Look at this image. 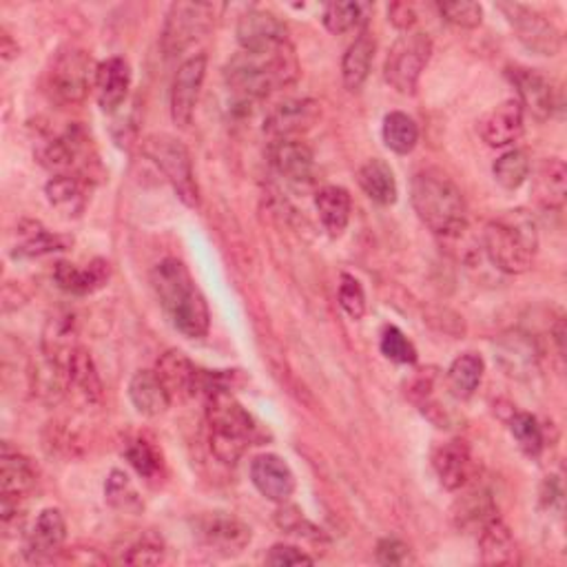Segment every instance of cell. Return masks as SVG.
Here are the masks:
<instances>
[{"instance_id": "cell-20", "label": "cell", "mask_w": 567, "mask_h": 567, "mask_svg": "<svg viewBox=\"0 0 567 567\" xmlns=\"http://www.w3.org/2000/svg\"><path fill=\"white\" fill-rule=\"evenodd\" d=\"M78 331H76V318L67 310L53 312L45 324L42 331V344L40 355L49 361L58 363L60 368H70V361L74 353L78 350Z\"/></svg>"}, {"instance_id": "cell-8", "label": "cell", "mask_w": 567, "mask_h": 567, "mask_svg": "<svg viewBox=\"0 0 567 567\" xmlns=\"http://www.w3.org/2000/svg\"><path fill=\"white\" fill-rule=\"evenodd\" d=\"M220 8L213 3H173L167 12L162 34H160V45L167 58H175L184 53L194 42L205 38L218 19Z\"/></svg>"}, {"instance_id": "cell-50", "label": "cell", "mask_w": 567, "mask_h": 567, "mask_svg": "<svg viewBox=\"0 0 567 567\" xmlns=\"http://www.w3.org/2000/svg\"><path fill=\"white\" fill-rule=\"evenodd\" d=\"M377 563L380 565H408V563H412V552L404 541L389 537L377 543Z\"/></svg>"}, {"instance_id": "cell-12", "label": "cell", "mask_w": 567, "mask_h": 567, "mask_svg": "<svg viewBox=\"0 0 567 567\" xmlns=\"http://www.w3.org/2000/svg\"><path fill=\"white\" fill-rule=\"evenodd\" d=\"M207 56L198 53L186 58L175 72L171 85V118L180 130H186L194 122L200 91L207 76Z\"/></svg>"}, {"instance_id": "cell-46", "label": "cell", "mask_w": 567, "mask_h": 567, "mask_svg": "<svg viewBox=\"0 0 567 567\" xmlns=\"http://www.w3.org/2000/svg\"><path fill=\"white\" fill-rule=\"evenodd\" d=\"M439 14L444 16L446 23L461 27V29H477L483 23V10L479 3H470V0H457V3H439Z\"/></svg>"}, {"instance_id": "cell-32", "label": "cell", "mask_w": 567, "mask_h": 567, "mask_svg": "<svg viewBox=\"0 0 567 567\" xmlns=\"http://www.w3.org/2000/svg\"><path fill=\"white\" fill-rule=\"evenodd\" d=\"M374 60V40L368 32H361L355 42L346 49L342 60V78L348 91H359L370 76Z\"/></svg>"}, {"instance_id": "cell-21", "label": "cell", "mask_w": 567, "mask_h": 567, "mask_svg": "<svg viewBox=\"0 0 567 567\" xmlns=\"http://www.w3.org/2000/svg\"><path fill=\"white\" fill-rule=\"evenodd\" d=\"M250 481L262 496L273 503H286L295 492V474L278 455H260L250 464Z\"/></svg>"}, {"instance_id": "cell-1", "label": "cell", "mask_w": 567, "mask_h": 567, "mask_svg": "<svg viewBox=\"0 0 567 567\" xmlns=\"http://www.w3.org/2000/svg\"><path fill=\"white\" fill-rule=\"evenodd\" d=\"M151 286L167 320L177 333L188 340L207 337L211 326L207 299L180 260L167 258L158 262L151 271Z\"/></svg>"}, {"instance_id": "cell-49", "label": "cell", "mask_w": 567, "mask_h": 567, "mask_svg": "<svg viewBox=\"0 0 567 567\" xmlns=\"http://www.w3.org/2000/svg\"><path fill=\"white\" fill-rule=\"evenodd\" d=\"M340 304L350 320H361L366 315V293L353 275H342L340 282Z\"/></svg>"}, {"instance_id": "cell-4", "label": "cell", "mask_w": 567, "mask_h": 567, "mask_svg": "<svg viewBox=\"0 0 567 567\" xmlns=\"http://www.w3.org/2000/svg\"><path fill=\"white\" fill-rule=\"evenodd\" d=\"M205 397L211 453L220 464L233 466L242 459L244 451L258 441V423L224 384L211 389Z\"/></svg>"}, {"instance_id": "cell-40", "label": "cell", "mask_w": 567, "mask_h": 567, "mask_svg": "<svg viewBox=\"0 0 567 567\" xmlns=\"http://www.w3.org/2000/svg\"><path fill=\"white\" fill-rule=\"evenodd\" d=\"M492 173H494V180L503 188H510V192H515V188H519L530 175L528 153L521 149H513L508 153H503L501 158H496Z\"/></svg>"}, {"instance_id": "cell-6", "label": "cell", "mask_w": 567, "mask_h": 567, "mask_svg": "<svg viewBox=\"0 0 567 567\" xmlns=\"http://www.w3.org/2000/svg\"><path fill=\"white\" fill-rule=\"evenodd\" d=\"M143 153L162 171V175L173 186L175 196L186 207L196 209L200 205V188L196 182L194 162L180 140H175L167 134L147 136L143 140Z\"/></svg>"}, {"instance_id": "cell-3", "label": "cell", "mask_w": 567, "mask_h": 567, "mask_svg": "<svg viewBox=\"0 0 567 567\" xmlns=\"http://www.w3.org/2000/svg\"><path fill=\"white\" fill-rule=\"evenodd\" d=\"M410 202L417 218L441 237H457L468 229V205L461 188L439 169L412 177Z\"/></svg>"}, {"instance_id": "cell-16", "label": "cell", "mask_w": 567, "mask_h": 567, "mask_svg": "<svg viewBox=\"0 0 567 567\" xmlns=\"http://www.w3.org/2000/svg\"><path fill=\"white\" fill-rule=\"evenodd\" d=\"M156 374L160 377V382L164 384L171 402L192 399V397H196L198 391H202L205 372L180 350L164 353L158 359Z\"/></svg>"}, {"instance_id": "cell-28", "label": "cell", "mask_w": 567, "mask_h": 567, "mask_svg": "<svg viewBox=\"0 0 567 567\" xmlns=\"http://www.w3.org/2000/svg\"><path fill=\"white\" fill-rule=\"evenodd\" d=\"M359 186L361 192L374 202V205H382V207H391L397 202V180L395 173L391 169L389 162L380 160V158H372L368 160L359 173H357Z\"/></svg>"}, {"instance_id": "cell-45", "label": "cell", "mask_w": 567, "mask_h": 567, "mask_svg": "<svg viewBox=\"0 0 567 567\" xmlns=\"http://www.w3.org/2000/svg\"><path fill=\"white\" fill-rule=\"evenodd\" d=\"M164 554H167L164 541L153 532H145L127 547V552L122 554V560L130 565H158L164 560Z\"/></svg>"}, {"instance_id": "cell-9", "label": "cell", "mask_w": 567, "mask_h": 567, "mask_svg": "<svg viewBox=\"0 0 567 567\" xmlns=\"http://www.w3.org/2000/svg\"><path fill=\"white\" fill-rule=\"evenodd\" d=\"M432 56V40L423 32H406L389 51L384 76L393 89L408 96L415 94L421 72Z\"/></svg>"}, {"instance_id": "cell-22", "label": "cell", "mask_w": 567, "mask_h": 567, "mask_svg": "<svg viewBox=\"0 0 567 567\" xmlns=\"http://www.w3.org/2000/svg\"><path fill=\"white\" fill-rule=\"evenodd\" d=\"M65 539H67L65 517H62V513L58 508H45L38 515V519L27 537L25 554L34 563H45L62 550Z\"/></svg>"}, {"instance_id": "cell-47", "label": "cell", "mask_w": 567, "mask_h": 567, "mask_svg": "<svg viewBox=\"0 0 567 567\" xmlns=\"http://www.w3.org/2000/svg\"><path fill=\"white\" fill-rule=\"evenodd\" d=\"M382 353L397 363H415L417 361V348L412 342L397 329V326H386L382 333Z\"/></svg>"}, {"instance_id": "cell-44", "label": "cell", "mask_w": 567, "mask_h": 567, "mask_svg": "<svg viewBox=\"0 0 567 567\" xmlns=\"http://www.w3.org/2000/svg\"><path fill=\"white\" fill-rule=\"evenodd\" d=\"M510 432L517 439L519 448L528 457H539L543 451V428L539 426V419L530 412H517L510 419Z\"/></svg>"}, {"instance_id": "cell-25", "label": "cell", "mask_w": 567, "mask_h": 567, "mask_svg": "<svg viewBox=\"0 0 567 567\" xmlns=\"http://www.w3.org/2000/svg\"><path fill=\"white\" fill-rule=\"evenodd\" d=\"M432 466L441 485L446 490L466 488L474 472L470 448L464 441H448V444L441 446L432 457Z\"/></svg>"}, {"instance_id": "cell-7", "label": "cell", "mask_w": 567, "mask_h": 567, "mask_svg": "<svg viewBox=\"0 0 567 567\" xmlns=\"http://www.w3.org/2000/svg\"><path fill=\"white\" fill-rule=\"evenodd\" d=\"M98 65L85 49L70 47L60 51L47 76V89L53 102L60 107H76L85 102L89 89L94 87Z\"/></svg>"}, {"instance_id": "cell-38", "label": "cell", "mask_w": 567, "mask_h": 567, "mask_svg": "<svg viewBox=\"0 0 567 567\" xmlns=\"http://www.w3.org/2000/svg\"><path fill=\"white\" fill-rule=\"evenodd\" d=\"M382 136L391 151H395L399 156H408L419 143V127L408 113L393 111L384 118Z\"/></svg>"}, {"instance_id": "cell-30", "label": "cell", "mask_w": 567, "mask_h": 567, "mask_svg": "<svg viewBox=\"0 0 567 567\" xmlns=\"http://www.w3.org/2000/svg\"><path fill=\"white\" fill-rule=\"evenodd\" d=\"M315 209L320 213V220L324 224V229L329 231V235L340 237L350 220V211H353V202H350V194L342 186H324L315 196Z\"/></svg>"}, {"instance_id": "cell-23", "label": "cell", "mask_w": 567, "mask_h": 567, "mask_svg": "<svg viewBox=\"0 0 567 567\" xmlns=\"http://www.w3.org/2000/svg\"><path fill=\"white\" fill-rule=\"evenodd\" d=\"M130 87H132V70L127 60L109 58L100 62L94 78V89L102 111L107 113L118 111L124 104V100H127Z\"/></svg>"}, {"instance_id": "cell-33", "label": "cell", "mask_w": 567, "mask_h": 567, "mask_svg": "<svg viewBox=\"0 0 567 567\" xmlns=\"http://www.w3.org/2000/svg\"><path fill=\"white\" fill-rule=\"evenodd\" d=\"M19 246L14 250V258L23 260V258H42L49 254H56V250H65L70 239L60 237L51 231H47L42 224L38 222H23L19 226Z\"/></svg>"}, {"instance_id": "cell-17", "label": "cell", "mask_w": 567, "mask_h": 567, "mask_svg": "<svg viewBox=\"0 0 567 567\" xmlns=\"http://www.w3.org/2000/svg\"><path fill=\"white\" fill-rule=\"evenodd\" d=\"M320 118V104L315 100H286L278 104L264 120V134L275 140L295 138L308 132Z\"/></svg>"}, {"instance_id": "cell-2", "label": "cell", "mask_w": 567, "mask_h": 567, "mask_svg": "<svg viewBox=\"0 0 567 567\" xmlns=\"http://www.w3.org/2000/svg\"><path fill=\"white\" fill-rule=\"evenodd\" d=\"M299 78V62L291 42L271 53H235L224 67V83L237 102L250 104Z\"/></svg>"}, {"instance_id": "cell-51", "label": "cell", "mask_w": 567, "mask_h": 567, "mask_svg": "<svg viewBox=\"0 0 567 567\" xmlns=\"http://www.w3.org/2000/svg\"><path fill=\"white\" fill-rule=\"evenodd\" d=\"M267 563L269 565H275V567H282V565H312L315 558L308 556L306 552H301L299 547L295 545H273L269 556H267Z\"/></svg>"}, {"instance_id": "cell-42", "label": "cell", "mask_w": 567, "mask_h": 567, "mask_svg": "<svg viewBox=\"0 0 567 567\" xmlns=\"http://www.w3.org/2000/svg\"><path fill=\"white\" fill-rule=\"evenodd\" d=\"M366 10H368V5H361V3H331L324 10L322 23L331 34L342 36V34H348V32L361 27L368 21Z\"/></svg>"}, {"instance_id": "cell-34", "label": "cell", "mask_w": 567, "mask_h": 567, "mask_svg": "<svg viewBox=\"0 0 567 567\" xmlns=\"http://www.w3.org/2000/svg\"><path fill=\"white\" fill-rule=\"evenodd\" d=\"M537 200L550 211H560L567 196V169L563 160L550 158L537 173Z\"/></svg>"}, {"instance_id": "cell-10", "label": "cell", "mask_w": 567, "mask_h": 567, "mask_svg": "<svg viewBox=\"0 0 567 567\" xmlns=\"http://www.w3.org/2000/svg\"><path fill=\"white\" fill-rule=\"evenodd\" d=\"M34 485L36 470L29 459L5 444L3 455H0V515H3V523L19 517L23 501L29 496Z\"/></svg>"}, {"instance_id": "cell-36", "label": "cell", "mask_w": 567, "mask_h": 567, "mask_svg": "<svg viewBox=\"0 0 567 567\" xmlns=\"http://www.w3.org/2000/svg\"><path fill=\"white\" fill-rule=\"evenodd\" d=\"M483 359L479 355L466 353L457 357L448 368V389L457 399H470L483 380Z\"/></svg>"}, {"instance_id": "cell-53", "label": "cell", "mask_w": 567, "mask_h": 567, "mask_svg": "<svg viewBox=\"0 0 567 567\" xmlns=\"http://www.w3.org/2000/svg\"><path fill=\"white\" fill-rule=\"evenodd\" d=\"M19 53V47H12V38H10V34L3 29V56L10 60V58H14Z\"/></svg>"}, {"instance_id": "cell-15", "label": "cell", "mask_w": 567, "mask_h": 567, "mask_svg": "<svg viewBox=\"0 0 567 567\" xmlns=\"http://www.w3.org/2000/svg\"><path fill=\"white\" fill-rule=\"evenodd\" d=\"M237 40L242 51L248 53H271L288 40L286 25L267 10H250L237 21Z\"/></svg>"}, {"instance_id": "cell-39", "label": "cell", "mask_w": 567, "mask_h": 567, "mask_svg": "<svg viewBox=\"0 0 567 567\" xmlns=\"http://www.w3.org/2000/svg\"><path fill=\"white\" fill-rule=\"evenodd\" d=\"M104 501L109 503L113 510L127 513V515H138L145 508V503H143L136 485L122 470H111V474L107 477Z\"/></svg>"}, {"instance_id": "cell-48", "label": "cell", "mask_w": 567, "mask_h": 567, "mask_svg": "<svg viewBox=\"0 0 567 567\" xmlns=\"http://www.w3.org/2000/svg\"><path fill=\"white\" fill-rule=\"evenodd\" d=\"M275 523L288 532V534H299V537H308V539H322V530L315 528L299 508L295 506H284L275 513Z\"/></svg>"}, {"instance_id": "cell-5", "label": "cell", "mask_w": 567, "mask_h": 567, "mask_svg": "<svg viewBox=\"0 0 567 567\" xmlns=\"http://www.w3.org/2000/svg\"><path fill=\"white\" fill-rule=\"evenodd\" d=\"M483 246L485 256L498 271L521 275L530 271L537 256V222L523 209L503 213L501 218L488 222L483 231Z\"/></svg>"}, {"instance_id": "cell-24", "label": "cell", "mask_w": 567, "mask_h": 567, "mask_svg": "<svg viewBox=\"0 0 567 567\" xmlns=\"http://www.w3.org/2000/svg\"><path fill=\"white\" fill-rule=\"evenodd\" d=\"M523 134V107L519 100H506L492 109L481 122V138L490 147H508Z\"/></svg>"}, {"instance_id": "cell-13", "label": "cell", "mask_w": 567, "mask_h": 567, "mask_svg": "<svg viewBox=\"0 0 567 567\" xmlns=\"http://www.w3.org/2000/svg\"><path fill=\"white\" fill-rule=\"evenodd\" d=\"M196 532L207 547L220 556H239L254 534L250 528L231 513H207L196 519Z\"/></svg>"}, {"instance_id": "cell-37", "label": "cell", "mask_w": 567, "mask_h": 567, "mask_svg": "<svg viewBox=\"0 0 567 567\" xmlns=\"http://www.w3.org/2000/svg\"><path fill=\"white\" fill-rule=\"evenodd\" d=\"M70 374V386H74L87 402L98 404L102 399V382L100 374L94 366L91 355L85 348H78L70 361L67 368Z\"/></svg>"}, {"instance_id": "cell-41", "label": "cell", "mask_w": 567, "mask_h": 567, "mask_svg": "<svg viewBox=\"0 0 567 567\" xmlns=\"http://www.w3.org/2000/svg\"><path fill=\"white\" fill-rule=\"evenodd\" d=\"M124 457L130 459L134 470L145 477L147 481H153L162 474V457L158 448L147 441L145 436H136L127 441V448H124Z\"/></svg>"}, {"instance_id": "cell-29", "label": "cell", "mask_w": 567, "mask_h": 567, "mask_svg": "<svg viewBox=\"0 0 567 567\" xmlns=\"http://www.w3.org/2000/svg\"><path fill=\"white\" fill-rule=\"evenodd\" d=\"M479 550L485 565H513L517 563V543L510 528L498 517L488 521L479 530Z\"/></svg>"}, {"instance_id": "cell-35", "label": "cell", "mask_w": 567, "mask_h": 567, "mask_svg": "<svg viewBox=\"0 0 567 567\" xmlns=\"http://www.w3.org/2000/svg\"><path fill=\"white\" fill-rule=\"evenodd\" d=\"M85 143H87L85 134L78 127H72L42 147V151L38 153L40 162L56 171L72 169L78 162V158L83 156Z\"/></svg>"}, {"instance_id": "cell-11", "label": "cell", "mask_w": 567, "mask_h": 567, "mask_svg": "<svg viewBox=\"0 0 567 567\" xmlns=\"http://www.w3.org/2000/svg\"><path fill=\"white\" fill-rule=\"evenodd\" d=\"M498 12L508 19L517 38L539 56H556L563 47V36L556 25L532 8L519 3H501Z\"/></svg>"}, {"instance_id": "cell-52", "label": "cell", "mask_w": 567, "mask_h": 567, "mask_svg": "<svg viewBox=\"0 0 567 567\" xmlns=\"http://www.w3.org/2000/svg\"><path fill=\"white\" fill-rule=\"evenodd\" d=\"M389 21H391L395 27L410 32L412 25L417 23V14H415V10H412L410 5H406V3H395V5L389 8Z\"/></svg>"}, {"instance_id": "cell-26", "label": "cell", "mask_w": 567, "mask_h": 567, "mask_svg": "<svg viewBox=\"0 0 567 567\" xmlns=\"http://www.w3.org/2000/svg\"><path fill=\"white\" fill-rule=\"evenodd\" d=\"M109 262L104 260H94L87 267H76L72 262H58L53 269V280L58 288L72 295H89L102 288L109 280Z\"/></svg>"}, {"instance_id": "cell-18", "label": "cell", "mask_w": 567, "mask_h": 567, "mask_svg": "<svg viewBox=\"0 0 567 567\" xmlns=\"http://www.w3.org/2000/svg\"><path fill=\"white\" fill-rule=\"evenodd\" d=\"M506 76L515 85L523 111H528L532 118L541 122L552 118L556 100H554V89L543 74L528 67H510Z\"/></svg>"}, {"instance_id": "cell-19", "label": "cell", "mask_w": 567, "mask_h": 567, "mask_svg": "<svg viewBox=\"0 0 567 567\" xmlns=\"http://www.w3.org/2000/svg\"><path fill=\"white\" fill-rule=\"evenodd\" d=\"M271 167L293 186H306L315 177V158L306 143L297 138L275 140L269 149Z\"/></svg>"}, {"instance_id": "cell-31", "label": "cell", "mask_w": 567, "mask_h": 567, "mask_svg": "<svg viewBox=\"0 0 567 567\" xmlns=\"http://www.w3.org/2000/svg\"><path fill=\"white\" fill-rule=\"evenodd\" d=\"M498 517L496 503L488 490H470L464 494L453 508V519L459 530H472L479 534V530Z\"/></svg>"}, {"instance_id": "cell-43", "label": "cell", "mask_w": 567, "mask_h": 567, "mask_svg": "<svg viewBox=\"0 0 567 567\" xmlns=\"http://www.w3.org/2000/svg\"><path fill=\"white\" fill-rule=\"evenodd\" d=\"M47 200L58 209H74L83 202V182L72 173H58L45 184Z\"/></svg>"}, {"instance_id": "cell-27", "label": "cell", "mask_w": 567, "mask_h": 567, "mask_svg": "<svg viewBox=\"0 0 567 567\" xmlns=\"http://www.w3.org/2000/svg\"><path fill=\"white\" fill-rule=\"evenodd\" d=\"M130 399L136 406V410L145 417L164 415L173 404L156 370H140L132 377Z\"/></svg>"}, {"instance_id": "cell-14", "label": "cell", "mask_w": 567, "mask_h": 567, "mask_svg": "<svg viewBox=\"0 0 567 567\" xmlns=\"http://www.w3.org/2000/svg\"><path fill=\"white\" fill-rule=\"evenodd\" d=\"M494 359L498 368L517 382H528L539 372L541 350L532 335L515 329L503 333L494 344Z\"/></svg>"}]
</instances>
